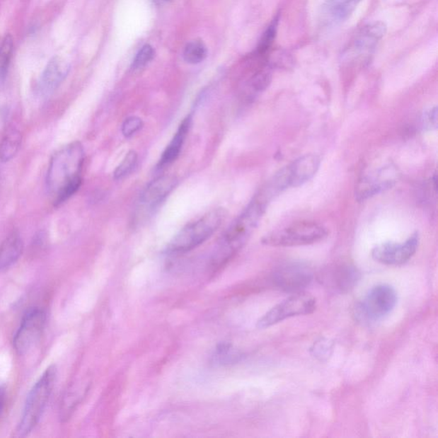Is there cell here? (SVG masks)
<instances>
[{
    "label": "cell",
    "instance_id": "obj_12",
    "mask_svg": "<svg viewBox=\"0 0 438 438\" xmlns=\"http://www.w3.org/2000/svg\"><path fill=\"white\" fill-rule=\"evenodd\" d=\"M321 159L315 154H306L284 167L289 188H297L308 183L318 173Z\"/></svg>",
    "mask_w": 438,
    "mask_h": 438
},
{
    "label": "cell",
    "instance_id": "obj_10",
    "mask_svg": "<svg viewBox=\"0 0 438 438\" xmlns=\"http://www.w3.org/2000/svg\"><path fill=\"white\" fill-rule=\"evenodd\" d=\"M397 181V171L391 166L379 168L362 178L355 190V198L364 202L381 192L390 190Z\"/></svg>",
    "mask_w": 438,
    "mask_h": 438
},
{
    "label": "cell",
    "instance_id": "obj_6",
    "mask_svg": "<svg viewBox=\"0 0 438 438\" xmlns=\"http://www.w3.org/2000/svg\"><path fill=\"white\" fill-rule=\"evenodd\" d=\"M396 303L397 293L392 286L376 285L356 306V316L364 323L379 321L394 309Z\"/></svg>",
    "mask_w": 438,
    "mask_h": 438
},
{
    "label": "cell",
    "instance_id": "obj_5",
    "mask_svg": "<svg viewBox=\"0 0 438 438\" xmlns=\"http://www.w3.org/2000/svg\"><path fill=\"white\" fill-rule=\"evenodd\" d=\"M329 231L313 221H301L287 225L265 236L263 243L276 248L312 245L326 238Z\"/></svg>",
    "mask_w": 438,
    "mask_h": 438
},
{
    "label": "cell",
    "instance_id": "obj_23",
    "mask_svg": "<svg viewBox=\"0 0 438 438\" xmlns=\"http://www.w3.org/2000/svg\"><path fill=\"white\" fill-rule=\"evenodd\" d=\"M207 56L206 45L202 40H192L187 44L183 51V58L186 62L192 64L202 63Z\"/></svg>",
    "mask_w": 438,
    "mask_h": 438
},
{
    "label": "cell",
    "instance_id": "obj_32",
    "mask_svg": "<svg viewBox=\"0 0 438 438\" xmlns=\"http://www.w3.org/2000/svg\"><path fill=\"white\" fill-rule=\"evenodd\" d=\"M6 403V391L5 388L0 386V415H1L4 406Z\"/></svg>",
    "mask_w": 438,
    "mask_h": 438
},
{
    "label": "cell",
    "instance_id": "obj_1",
    "mask_svg": "<svg viewBox=\"0 0 438 438\" xmlns=\"http://www.w3.org/2000/svg\"><path fill=\"white\" fill-rule=\"evenodd\" d=\"M83 146L79 142L69 143L53 155L48 167L47 186L55 204H61L81 185L84 163Z\"/></svg>",
    "mask_w": 438,
    "mask_h": 438
},
{
    "label": "cell",
    "instance_id": "obj_28",
    "mask_svg": "<svg viewBox=\"0 0 438 438\" xmlns=\"http://www.w3.org/2000/svg\"><path fill=\"white\" fill-rule=\"evenodd\" d=\"M333 342L328 339H321L314 343L312 347L313 355L319 359H325L329 357L333 351Z\"/></svg>",
    "mask_w": 438,
    "mask_h": 438
},
{
    "label": "cell",
    "instance_id": "obj_11",
    "mask_svg": "<svg viewBox=\"0 0 438 438\" xmlns=\"http://www.w3.org/2000/svg\"><path fill=\"white\" fill-rule=\"evenodd\" d=\"M313 273L308 265L289 264L278 268L273 275L274 284L278 289L286 292H301L310 284Z\"/></svg>",
    "mask_w": 438,
    "mask_h": 438
},
{
    "label": "cell",
    "instance_id": "obj_20",
    "mask_svg": "<svg viewBox=\"0 0 438 438\" xmlns=\"http://www.w3.org/2000/svg\"><path fill=\"white\" fill-rule=\"evenodd\" d=\"M22 136L18 130L11 129L6 134L0 143V161H10L18 153L21 146Z\"/></svg>",
    "mask_w": 438,
    "mask_h": 438
},
{
    "label": "cell",
    "instance_id": "obj_29",
    "mask_svg": "<svg viewBox=\"0 0 438 438\" xmlns=\"http://www.w3.org/2000/svg\"><path fill=\"white\" fill-rule=\"evenodd\" d=\"M143 127L142 118L138 117H130L127 118L122 126V133L125 137H133Z\"/></svg>",
    "mask_w": 438,
    "mask_h": 438
},
{
    "label": "cell",
    "instance_id": "obj_15",
    "mask_svg": "<svg viewBox=\"0 0 438 438\" xmlns=\"http://www.w3.org/2000/svg\"><path fill=\"white\" fill-rule=\"evenodd\" d=\"M177 178L163 175L151 181L141 195V202L146 207H154L161 203L177 186Z\"/></svg>",
    "mask_w": 438,
    "mask_h": 438
},
{
    "label": "cell",
    "instance_id": "obj_26",
    "mask_svg": "<svg viewBox=\"0 0 438 438\" xmlns=\"http://www.w3.org/2000/svg\"><path fill=\"white\" fill-rule=\"evenodd\" d=\"M278 23H279V16H277L274 18L272 23L266 28L263 35H262L259 46H258V52L261 53V54L268 51L269 48L272 46L274 40L276 39Z\"/></svg>",
    "mask_w": 438,
    "mask_h": 438
},
{
    "label": "cell",
    "instance_id": "obj_19",
    "mask_svg": "<svg viewBox=\"0 0 438 438\" xmlns=\"http://www.w3.org/2000/svg\"><path fill=\"white\" fill-rule=\"evenodd\" d=\"M359 279V272L354 266L342 265L331 273L329 282L340 292H347L354 289Z\"/></svg>",
    "mask_w": 438,
    "mask_h": 438
},
{
    "label": "cell",
    "instance_id": "obj_30",
    "mask_svg": "<svg viewBox=\"0 0 438 438\" xmlns=\"http://www.w3.org/2000/svg\"><path fill=\"white\" fill-rule=\"evenodd\" d=\"M272 81V73L268 69H264L258 74L252 80L253 88L258 92L264 91L269 87L270 83Z\"/></svg>",
    "mask_w": 438,
    "mask_h": 438
},
{
    "label": "cell",
    "instance_id": "obj_25",
    "mask_svg": "<svg viewBox=\"0 0 438 438\" xmlns=\"http://www.w3.org/2000/svg\"><path fill=\"white\" fill-rule=\"evenodd\" d=\"M138 161V155L136 151H129L126 156L122 159V163L117 167L114 171V178L121 180L127 177L134 171L137 166Z\"/></svg>",
    "mask_w": 438,
    "mask_h": 438
},
{
    "label": "cell",
    "instance_id": "obj_17",
    "mask_svg": "<svg viewBox=\"0 0 438 438\" xmlns=\"http://www.w3.org/2000/svg\"><path fill=\"white\" fill-rule=\"evenodd\" d=\"M191 122V115H188L184 118L177 132H175L173 140H171L170 144L168 145L165 151H163L162 156L158 163V169H162V168L171 165V163H173L175 159L178 158L180 153H181L184 142H185L188 134L190 132Z\"/></svg>",
    "mask_w": 438,
    "mask_h": 438
},
{
    "label": "cell",
    "instance_id": "obj_22",
    "mask_svg": "<svg viewBox=\"0 0 438 438\" xmlns=\"http://www.w3.org/2000/svg\"><path fill=\"white\" fill-rule=\"evenodd\" d=\"M88 390L87 387L77 384L69 388L67 396L64 397L63 403L61 404V417L62 419H68L74 408L79 403L83 398L84 392Z\"/></svg>",
    "mask_w": 438,
    "mask_h": 438
},
{
    "label": "cell",
    "instance_id": "obj_9",
    "mask_svg": "<svg viewBox=\"0 0 438 438\" xmlns=\"http://www.w3.org/2000/svg\"><path fill=\"white\" fill-rule=\"evenodd\" d=\"M419 232L413 233L408 239L402 243H381L372 249V259L379 263L386 265H400L411 259L419 248Z\"/></svg>",
    "mask_w": 438,
    "mask_h": 438
},
{
    "label": "cell",
    "instance_id": "obj_2",
    "mask_svg": "<svg viewBox=\"0 0 438 438\" xmlns=\"http://www.w3.org/2000/svg\"><path fill=\"white\" fill-rule=\"evenodd\" d=\"M269 203L260 193L255 195L221 239L214 258L215 265H222L224 262L230 260L247 243L259 225Z\"/></svg>",
    "mask_w": 438,
    "mask_h": 438
},
{
    "label": "cell",
    "instance_id": "obj_16",
    "mask_svg": "<svg viewBox=\"0 0 438 438\" xmlns=\"http://www.w3.org/2000/svg\"><path fill=\"white\" fill-rule=\"evenodd\" d=\"M386 32L387 26L384 22L376 21L367 24L356 36L353 46L355 51L360 54L371 52Z\"/></svg>",
    "mask_w": 438,
    "mask_h": 438
},
{
    "label": "cell",
    "instance_id": "obj_14",
    "mask_svg": "<svg viewBox=\"0 0 438 438\" xmlns=\"http://www.w3.org/2000/svg\"><path fill=\"white\" fill-rule=\"evenodd\" d=\"M362 0H326L321 8L322 21L330 25L345 23Z\"/></svg>",
    "mask_w": 438,
    "mask_h": 438
},
{
    "label": "cell",
    "instance_id": "obj_8",
    "mask_svg": "<svg viewBox=\"0 0 438 438\" xmlns=\"http://www.w3.org/2000/svg\"><path fill=\"white\" fill-rule=\"evenodd\" d=\"M47 313L42 309H33L25 314L13 340L16 353L26 354L39 341L46 325Z\"/></svg>",
    "mask_w": 438,
    "mask_h": 438
},
{
    "label": "cell",
    "instance_id": "obj_18",
    "mask_svg": "<svg viewBox=\"0 0 438 438\" xmlns=\"http://www.w3.org/2000/svg\"><path fill=\"white\" fill-rule=\"evenodd\" d=\"M23 241L18 232H12L0 246V271H6L21 257Z\"/></svg>",
    "mask_w": 438,
    "mask_h": 438
},
{
    "label": "cell",
    "instance_id": "obj_4",
    "mask_svg": "<svg viewBox=\"0 0 438 438\" xmlns=\"http://www.w3.org/2000/svg\"><path fill=\"white\" fill-rule=\"evenodd\" d=\"M56 376V367H49L33 386L27 397L22 419L18 425V432L20 436H26L30 434L40 422L48 400L50 399Z\"/></svg>",
    "mask_w": 438,
    "mask_h": 438
},
{
    "label": "cell",
    "instance_id": "obj_7",
    "mask_svg": "<svg viewBox=\"0 0 438 438\" xmlns=\"http://www.w3.org/2000/svg\"><path fill=\"white\" fill-rule=\"evenodd\" d=\"M316 308V299L312 294L303 292L294 293L268 311L258 321L257 327L259 329L269 328L285 319L313 313Z\"/></svg>",
    "mask_w": 438,
    "mask_h": 438
},
{
    "label": "cell",
    "instance_id": "obj_24",
    "mask_svg": "<svg viewBox=\"0 0 438 438\" xmlns=\"http://www.w3.org/2000/svg\"><path fill=\"white\" fill-rule=\"evenodd\" d=\"M14 40L10 34H7L0 45V79H5L9 69L12 53H13Z\"/></svg>",
    "mask_w": 438,
    "mask_h": 438
},
{
    "label": "cell",
    "instance_id": "obj_31",
    "mask_svg": "<svg viewBox=\"0 0 438 438\" xmlns=\"http://www.w3.org/2000/svg\"><path fill=\"white\" fill-rule=\"evenodd\" d=\"M421 124L425 130L436 129L437 127V106L425 110L422 117H421Z\"/></svg>",
    "mask_w": 438,
    "mask_h": 438
},
{
    "label": "cell",
    "instance_id": "obj_27",
    "mask_svg": "<svg viewBox=\"0 0 438 438\" xmlns=\"http://www.w3.org/2000/svg\"><path fill=\"white\" fill-rule=\"evenodd\" d=\"M154 55L155 51L154 47L149 44L145 45V46L139 51L136 58H134L132 68L134 69H138L145 67L146 64H149L151 61L154 59Z\"/></svg>",
    "mask_w": 438,
    "mask_h": 438
},
{
    "label": "cell",
    "instance_id": "obj_13",
    "mask_svg": "<svg viewBox=\"0 0 438 438\" xmlns=\"http://www.w3.org/2000/svg\"><path fill=\"white\" fill-rule=\"evenodd\" d=\"M69 64L62 57L54 56L49 61L40 79V89L45 94L52 93L67 79Z\"/></svg>",
    "mask_w": 438,
    "mask_h": 438
},
{
    "label": "cell",
    "instance_id": "obj_21",
    "mask_svg": "<svg viewBox=\"0 0 438 438\" xmlns=\"http://www.w3.org/2000/svg\"><path fill=\"white\" fill-rule=\"evenodd\" d=\"M243 354L230 345H220L217 347L212 356V362L214 365L225 366L238 362L243 358Z\"/></svg>",
    "mask_w": 438,
    "mask_h": 438
},
{
    "label": "cell",
    "instance_id": "obj_3",
    "mask_svg": "<svg viewBox=\"0 0 438 438\" xmlns=\"http://www.w3.org/2000/svg\"><path fill=\"white\" fill-rule=\"evenodd\" d=\"M225 218L226 211L224 208L214 209L207 212L202 218L183 228L168 245L167 252L179 253L193 250L218 231Z\"/></svg>",
    "mask_w": 438,
    "mask_h": 438
}]
</instances>
